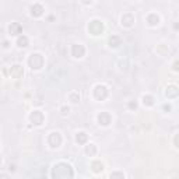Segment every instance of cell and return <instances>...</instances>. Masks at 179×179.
<instances>
[{
    "mask_svg": "<svg viewBox=\"0 0 179 179\" xmlns=\"http://www.w3.org/2000/svg\"><path fill=\"white\" fill-rule=\"evenodd\" d=\"M52 176L53 178H67V176H73V169L69 164L60 162L57 165H55L53 172H52Z\"/></svg>",
    "mask_w": 179,
    "mask_h": 179,
    "instance_id": "1",
    "label": "cell"
},
{
    "mask_svg": "<svg viewBox=\"0 0 179 179\" xmlns=\"http://www.w3.org/2000/svg\"><path fill=\"white\" fill-rule=\"evenodd\" d=\"M30 66H31V69H35V70L41 69L44 66V57L38 53L31 55V57H30Z\"/></svg>",
    "mask_w": 179,
    "mask_h": 179,
    "instance_id": "2",
    "label": "cell"
},
{
    "mask_svg": "<svg viewBox=\"0 0 179 179\" xmlns=\"http://www.w3.org/2000/svg\"><path fill=\"white\" fill-rule=\"evenodd\" d=\"M88 31L91 32L93 35H100L102 31H104V25H102V23H100V21H91L90 23V25H88Z\"/></svg>",
    "mask_w": 179,
    "mask_h": 179,
    "instance_id": "3",
    "label": "cell"
},
{
    "mask_svg": "<svg viewBox=\"0 0 179 179\" xmlns=\"http://www.w3.org/2000/svg\"><path fill=\"white\" fill-rule=\"evenodd\" d=\"M94 95H95V98L97 100H105L106 98V95H108V90H106V87L105 86H97L95 87V90H94Z\"/></svg>",
    "mask_w": 179,
    "mask_h": 179,
    "instance_id": "4",
    "label": "cell"
},
{
    "mask_svg": "<svg viewBox=\"0 0 179 179\" xmlns=\"http://www.w3.org/2000/svg\"><path fill=\"white\" fill-rule=\"evenodd\" d=\"M49 146L50 147H59L60 146V143H62V137H60V134L57 132H55V133H50V136H49Z\"/></svg>",
    "mask_w": 179,
    "mask_h": 179,
    "instance_id": "5",
    "label": "cell"
},
{
    "mask_svg": "<svg viewBox=\"0 0 179 179\" xmlns=\"http://www.w3.org/2000/svg\"><path fill=\"white\" fill-rule=\"evenodd\" d=\"M30 119H31V122L34 123V125H42V122H44V113L42 112H39V111H34L31 113V116H30Z\"/></svg>",
    "mask_w": 179,
    "mask_h": 179,
    "instance_id": "6",
    "label": "cell"
},
{
    "mask_svg": "<svg viewBox=\"0 0 179 179\" xmlns=\"http://www.w3.org/2000/svg\"><path fill=\"white\" fill-rule=\"evenodd\" d=\"M23 67L20 66V64H14V66H11V69H10V76L13 78H20L23 76Z\"/></svg>",
    "mask_w": 179,
    "mask_h": 179,
    "instance_id": "7",
    "label": "cell"
},
{
    "mask_svg": "<svg viewBox=\"0 0 179 179\" xmlns=\"http://www.w3.org/2000/svg\"><path fill=\"white\" fill-rule=\"evenodd\" d=\"M71 53H73L74 57H83L84 53H86V49H84L83 45H73V48H71Z\"/></svg>",
    "mask_w": 179,
    "mask_h": 179,
    "instance_id": "8",
    "label": "cell"
},
{
    "mask_svg": "<svg viewBox=\"0 0 179 179\" xmlns=\"http://www.w3.org/2000/svg\"><path fill=\"white\" fill-rule=\"evenodd\" d=\"M98 122H100V125L108 126L109 123H111V115L106 113V112H101V113L98 115Z\"/></svg>",
    "mask_w": 179,
    "mask_h": 179,
    "instance_id": "9",
    "label": "cell"
},
{
    "mask_svg": "<svg viewBox=\"0 0 179 179\" xmlns=\"http://www.w3.org/2000/svg\"><path fill=\"white\" fill-rule=\"evenodd\" d=\"M21 31H23V28L18 23H11V25L8 27L10 35H18V34H21Z\"/></svg>",
    "mask_w": 179,
    "mask_h": 179,
    "instance_id": "10",
    "label": "cell"
},
{
    "mask_svg": "<svg viewBox=\"0 0 179 179\" xmlns=\"http://www.w3.org/2000/svg\"><path fill=\"white\" fill-rule=\"evenodd\" d=\"M133 23H134V17L132 14H125V16L122 17V24L125 27H132Z\"/></svg>",
    "mask_w": 179,
    "mask_h": 179,
    "instance_id": "11",
    "label": "cell"
},
{
    "mask_svg": "<svg viewBox=\"0 0 179 179\" xmlns=\"http://www.w3.org/2000/svg\"><path fill=\"white\" fill-rule=\"evenodd\" d=\"M42 13H44V7H42L41 4H34V6L31 7V14L34 17L42 16Z\"/></svg>",
    "mask_w": 179,
    "mask_h": 179,
    "instance_id": "12",
    "label": "cell"
},
{
    "mask_svg": "<svg viewBox=\"0 0 179 179\" xmlns=\"http://www.w3.org/2000/svg\"><path fill=\"white\" fill-rule=\"evenodd\" d=\"M120 44H122V39H120V37H117V35H112V37L109 38V45H111V46L116 48V46H119Z\"/></svg>",
    "mask_w": 179,
    "mask_h": 179,
    "instance_id": "13",
    "label": "cell"
},
{
    "mask_svg": "<svg viewBox=\"0 0 179 179\" xmlns=\"http://www.w3.org/2000/svg\"><path fill=\"white\" fill-rule=\"evenodd\" d=\"M167 97H168V98H175V97H178V88L175 86H169L168 90H167Z\"/></svg>",
    "mask_w": 179,
    "mask_h": 179,
    "instance_id": "14",
    "label": "cell"
},
{
    "mask_svg": "<svg viewBox=\"0 0 179 179\" xmlns=\"http://www.w3.org/2000/svg\"><path fill=\"white\" fill-rule=\"evenodd\" d=\"M147 21L150 25H157L158 24V21H160V18H158V16L157 14H150V16L147 17Z\"/></svg>",
    "mask_w": 179,
    "mask_h": 179,
    "instance_id": "15",
    "label": "cell"
},
{
    "mask_svg": "<svg viewBox=\"0 0 179 179\" xmlns=\"http://www.w3.org/2000/svg\"><path fill=\"white\" fill-rule=\"evenodd\" d=\"M143 102H144V105H147V106H153V105H154V98H153L151 95H144V97H143Z\"/></svg>",
    "mask_w": 179,
    "mask_h": 179,
    "instance_id": "16",
    "label": "cell"
},
{
    "mask_svg": "<svg viewBox=\"0 0 179 179\" xmlns=\"http://www.w3.org/2000/svg\"><path fill=\"white\" fill-rule=\"evenodd\" d=\"M17 45L20 48H25L28 45V38L27 37H20V38L17 39Z\"/></svg>",
    "mask_w": 179,
    "mask_h": 179,
    "instance_id": "17",
    "label": "cell"
},
{
    "mask_svg": "<svg viewBox=\"0 0 179 179\" xmlns=\"http://www.w3.org/2000/svg\"><path fill=\"white\" fill-rule=\"evenodd\" d=\"M91 168H93V171H94V172H101V171H102V168H104V165H102L100 161H95V162L91 164Z\"/></svg>",
    "mask_w": 179,
    "mask_h": 179,
    "instance_id": "18",
    "label": "cell"
},
{
    "mask_svg": "<svg viewBox=\"0 0 179 179\" xmlns=\"http://www.w3.org/2000/svg\"><path fill=\"white\" fill-rule=\"evenodd\" d=\"M76 140H77V143H80V144H84V143L87 141V134L84 132L78 133L77 137H76Z\"/></svg>",
    "mask_w": 179,
    "mask_h": 179,
    "instance_id": "19",
    "label": "cell"
},
{
    "mask_svg": "<svg viewBox=\"0 0 179 179\" xmlns=\"http://www.w3.org/2000/svg\"><path fill=\"white\" fill-rule=\"evenodd\" d=\"M86 153L88 154V156H94V154L97 153V148H95V146H94V144H90V146H87Z\"/></svg>",
    "mask_w": 179,
    "mask_h": 179,
    "instance_id": "20",
    "label": "cell"
},
{
    "mask_svg": "<svg viewBox=\"0 0 179 179\" xmlns=\"http://www.w3.org/2000/svg\"><path fill=\"white\" fill-rule=\"evenodd\" d=\"M70 100H71V102H74V104H76V102H78V100H80V97H78V94H76V93H73L70 95Z\"/></svg>",
    "mask_w": 179,
    "mask_h": 179,
    "instance_id": "21",
    "label": "cell"
},
{
    "mask_svg": "<svg viewBox=\"0 0 179 179\" xmlns=\"http://www.w3.org/2000/svg\"><path fill=\"white\" fill-rule=\"evenodd\" d=\"M129 108H130V109H136V108H137V102H136V101L129 102Z\"/></svg>",
    "mask_w": 179,
    "mask_h": 179,
    "instance_id": "22",
    "label": "cell"
},
{
    "mask_svg": "<svg viewBox=\"0 0 179 179\" xmlns=\"http://www.w3.org/2000/svg\"><path fill=\"white\" fill-rule=\"evenodd\" d=\"M115 176H117V178H123V173H112V175H111V178H115Z\"/></svg>",
    "mask_w": 179,
    "mask_h": 179,
    "instance_id": "23",
    "label": "cell"
},
{
    "mask_svg": "<svg viewBox=\"0 0 179 179\" xmlns=\"http://www.w3.org/2000/svg\"><path fill=\"white\" fill-rule=\"evenodd\" d=\"M67 112H69V108H66V106H63V108H62V113H63V115H66Z\"/></svg>",
    "mask_w": 179,
    "mask_h": 179,
    "instance_id": "24",
    "label": "cell"
},
{
    "mask_svg": "<svg viewBox=\"0 0 179 179\" xmlns=\"http://www.w3.org/2000/svg\"><path fill=\"white\" fill-rule=\"evenodd\" d=\"M173 70H178V62H175V64H173Z\"/></svg>",
    "mask_w": 179,
    "mask_h": 179,
    "instance_id": "25",
    "label": "cell"
},
{
    "mask_svg": "<svg viewBox=\"0 0 179 179\" xmlns=\"http://www.w3.org/2000/svg\"><path fill=\"white\" fill-rule=\"evenodd\" d=\"M91 1H93V0H83V3H86V4H90Z\"/></svg>",
    "mask_w": 179,
    "mask_h": 179,
    "instance_id": "26",
    "label": "cell"
},
{
    "mask_svg": "<svg viewBox=\"0 0 179 179\" xmlns=\"http://www.w3.org/2000/svg\"><path fill=\"white\" fill-rule=\"evenodd\" d=\"M164 109H165V111H169V109H171V106H169V105H165V106H164Z\"/></svg>",
    "mask_w": 179,
    "mask_h": 179,
    "instance_id": "27",
    "label": "cell"
},
{
    "mask_svg": "<svg viewBox=\"0 0 179 179\" xmlns=\"http://www.w3.org/2000/svg\"><path fill=\"white\" fill-rule=\"evenodd\" d=\"M0 164H1V158H0Z\"/></svg>",
    "mask_w": 179,
    "mask_h": 179,
    "instance_id": "28",
    "label": "cell"
}]
</instances>
